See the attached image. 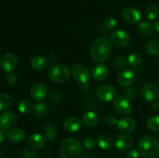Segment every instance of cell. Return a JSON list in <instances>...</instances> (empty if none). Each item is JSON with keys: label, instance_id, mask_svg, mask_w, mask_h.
Here are the masks:
<instances>
[{"label": "cell", "instance_id": "cell-5", "mask_svg": "<svg viewBox=\"0 0 159 158\" xmlns=\"http://www.w3.org/2000/svg\"><path fill=\"white\" fill-rule=\"evenodd\" d=\"M113 105L115 112L120 116H128L131 112V105L130 101L124 95H118L113 101Z\"/></svg>", "mask_w": 159, "mask_h": 158}, {"label": "cell", "instance_id": "cell-11", "mask_svg": "<svg viewBox=\"0 0 159 158\" xmlns=\"http://www.w3.org/2000/svg\"><path fill=\"white\" fill-rule=\"evenodd\" d=\"M134 139L133 136L127 133H123L119 135L115 139V146L120 151L127 150L133 147Z\"/></svg>", "mask_w": 159, "mask_h": 158}, {"label": "cell", "instance_id": "cell-14", "mask_svg": "<svg viewBox=\"0 0 159 158\" xmlns=\"http://www.w3.org/2000/svg\"><path fill=\"white\" fill-rule=\"evenodd\" d=\"M17 117L12 112L5 111L0 113V129L6 130L10 129L16 123Z\"/></svg>", "mask_w": 159, "mask_h": 158}, {"label": "cell", "instance_id": "cell-40", "mask_svg": "<svg viewBox=\"0 0 159 158\" xmlns=\"http://www.w3.org/2000/svg\"><path fill=\"white\" fill-rule=\"evenodd\" d=\"M6 136H7V134L6 133V132L4 131V129H0V143L3 142V141L6 140Z\"/></svg>", "mask_w": 159, "mask_h": 158}, {"label": "cell", "instance_id": "cell-2", "mask_svg": "<svg viewBox=\"0 0 159 158\" xmlns=\"http://www.w3.org/2000/svg\"><path fill=\"white\" fill-rule=\"evenodd\" d=\"M59 153L61 158H80L82 147L77 139L67 138L61 143Z\"/></svg>", "mask_w": 159, "mask_h": 158}, {"label": "cell", "instance_id": "cell-3", "mask_svg": "<svg viewBox=\"0 0 159 158\" xmlns=\"http://www.w3.org/2000/svg\"><path fill=\"white\" fill-rule=\"evenodd\" d=\"M138 151L144 157L154 158L159 154V142L152 136H144L140 139Z\"/></svg>", "mask_w": 159, "mask_h": 158}, {"label": "cell", "instance_id": "cell-45", "mask_svg": "<svg viewBox=\"0 0 159 158\" xmlns=\"http://www.w3.org/2000/svg\"><path fill=\"white\" fill-rule=\"evenodd\" d=\"M158 85H159V78H158Z\"/></svg>", "mask_w": 159, "mask_h": 158}, {"label": "cell", "instance_id": "cell-27", "mask_svg": "<svg viewBox=\"0 0 159 158\" xmlns=\"http://www.w3.org/2000/svg\"><path fill=\"white\" fill-rule=\"evenodd\" d=\"M146 51L152 56L159 55V40H153L146 45Z\"/></svg>", "mask_w": 159, "mask_h": 158}, {"label": "cell", "instance_id": "cell-26", "mask_svg": "<svg viewBox=\"0 0 159 158\" xmlns=\"http://www.w3.org/2000/svg\"><path fill=\"white\" fill-rule=\"evenodd\" d=\"M43 136L45 139L48 141H53L56 138V129L51 124H47L43 126Z\"/></svg>", "mask_w": 159, "mask_h": 158}, {"label": "cell", "instance_id": "cell-39", "mask_svg": "<svg viewBox=\"0 0 159 158\" xmlns=\"http://www.w3.org/2000/svg\"><path fill=\"white\" fill-rule=\"evenodd\" d=\"M127 158H139V153L136 150H130L126 153Z\"/></svg>", "mask_w": 159, "mask_h": 158}, {"label": "cell", "instance_id": "cell-10", "mask_svg": "<svg viewBox=\"0 0 159 158\" xmlns=\"http://www.w3.org/2000/svg\"><path fill=\"white\" fill-rule=\"evenodd\" d=\"M140 94L143 99L148 102H152L156 100L159 94V91L158 87L155 84L146 83L141 88Z\"/></svg>", "mask_w": 159, "mask_h": 158}, {"label": "cell", "instance_id": "cell-32", "mask_svg": "<svg viewBox=\"0 0 159 158\" xmlns=\"http://www.w3.org/2000/svg\"><path fill=\"white\" fill-rule=\"evenodd\" d=\"M127 64L131 67H136L141 64V57L137 53H131L127 56Z\"/></svg>", "mask_w": 159, "mask_h": 158}, {"label": "cell", "instance_id": "cell-35", "mask_svg": "<svg viewBox=\"0 0 159 158\" xmlns=\"http://www.w3.org/2000/svg\"><path fill=\"white\" fill-rule=\"evenodd\" d=\"M22 158H39V154L36 150L26 149L23 152Z\"/></svg>", "mask_w": 159, "mask_h": 158}, {"label": "cell", "instance_id": "cell-41", "mask_svg": "<svg viewBox=\"0 0 159 158\" xmlns=\"http://www.w3.org/2000/svg\"><path fill=\"white\" fill-rule=\"evenodd\" d=\"M152 108L153 109H158L159 108V102L156 100H154L152 102Z\"/></svg>", "mask_w": 159, "mask_h": 158}, {"label": "cell", "instance_id": "cell-24", "mask_svg": "<svg viewBox=\"0 0 159 158\" xmlns=\"http://www.w3.org/2000/svg\"><path fill=\"white\" fill-rule=\"evenodd\" d=\"M99 122V116L96 112L93 111L86 112L82 116V122L86 126L92 127L96 125Z\"/></svg>", "mask_w": 159, "mask_h": 158}, {"label": "cell", "instance_id": "cell-12", "mask_svg": "<svg viewBox=\"0 0 159 158\" xmlns=\"http://www.w3.org/2000/svg\"><path fill=\"white\" fill-rule=\"evenodd\" d=\"M123 17L127 23L136 25L141 20V13L136 8L133 6H127L123 10Z\"/></svg>", "mask_w": 159, "mask_h": 158}, {"label": "cell", "instance_id": "cell-29", "mask_svg": "<svg viewBox=\"0 0 159 158\" xmlns=\"http://www.w3.org/2000/svg\"><path fill=\"white\" fill-rule=\"evenodd\" d=\"M12 99L9 94H0V111H4L9 108L12 105Z\"/></svg>", "mask_w": 159, "mask_h": 158}, {"label": "cell", "instance_id": "cell-18", "mask_svg": "<svg viewBox=\"0 0 159 158\" xmlns=\"http://www.w3.org/2000/svg\"><path fill=\"white\" fill-rule=\"evenodd\" d=\"M44 136L40 133H34L30 135L27 139V143L30 147L34 150H40L43 148L46 144Z\"/></svg>", "mask_w": 159, "mask_h": 158}, {"label": "cell", "instance_id": "cell-7", "mask_svg": "<svg viewBox=\"0 0 159 158\" xmlns=\"http://www.w3.org/2000/svg\"><path fill=\"white\" fill-rule=\"evenodd\" d=\"M116 95V89L110 84H102L96 89V96L102 102H110Z\"/></svg>", "mask_w": 159, "mask_h": 158}, {"label": "cell", "instance_id": "cell-42", "mask_svg": "<svg viewBox=\"0 0 159 158\" xmlns=\"http://www.w3.org/2000/svg\"><path fill=\"white\" fill-rule=\"evenodd\" d=\"M153 26H154V29H155V31L159 32V20H156V21L154 23Z\"/></svg>", "mask_w": 159, "mask_h": 158}, {"label": "cell", "instance_id": "cell-1", "mask_svg": "<svg viewBox=\"0 0 159 158\" xmlns=\"http://www.w3.org/2000/svg\"><path fill=\"white\" fill-rule=\"evenodd\" d=\"M111 41L107 37H100L94 40L90 46L91 58L98 63L108 60L111 54Z\"/></svg>", "mask_w": 159, "mask_h": 158}, {"label": "cell", "instance_id": "cell-28", "mask_svg": "<svg viewBox=\"0 0 159 158\" xmlns=\"http://www.w3.org/2000/svg\"><path fill=\"white\" fill-rule=\"evenodd\" d=\"M34 111L38 117H44L49 112V107L45 102H39L35 105Z\"/></svg>", "mask_w": 159, "mask_h": 158}, {"label": "cell", "instance_id": "cell-36", "mask_svg": "<svg viewBox=\"0 0 159 158\" xmlns=\"http://www.w3.org/2000/svg\"><path fill=\"white\" fill-rule=\"evenodd\" d=\"M19 78L17 77L16 74H12V73H9L6 77V82L8 85H11V86H14L18 83Z\"/></svg>", "mask_w": 159, "mask_h": 158}, {"label": "cell", "instance_id": "cell-38", "mask_svg": "<svg viewBox=\"0 0 159 158\" xmlns=\"http://www.w3.org/2000/svg\"><path fill=\"white\" fill-rule=\"evenodd\" d=\"M105 121L107 122V125H111V126H113L115 125H117L118 120L116 119V117L113 115H108V116H106Z\"/></svg>", "mask_w": 159, "mask_h": 158}, {"label": "cell", "instance_id": "cell-6", "mask_svg": "<svg viewBox=\"0 0 159 158\" xmlns=\"http://www.w3.org/2000/svg\"><path fill=\"white\" fill-rule=\"evenodd\" d=\"M71 74L75 80L81 84H85L90 80L91 74L86 66L82 64H76L72 67Z\"/></svg>", "mask_w": 159, "mask_h": 158}, {"label": "cell", "instance_id": "cell-19", "mask_svg": "<svg viewBox=\"0 0 159 158\" xmlns=\"http://www.w3.org/2000/svg\"><path fill=\"white\" fill-rule=\"evenodd\" d=\"M118 82L123 87H128L133 85L136 80V76L133 71L130 70H124L118 75Z\"/></svg>", "mask_w": 159, "mask_h": 158}, {"label": "cell", "instance_id": "cell-25", "mask_svg": "<svg viewBox=\"0 0 159 158\" xmlns=\"http://www.w3.org/2000/svg\"><path fill=\"white\" fill-rule=\"evenodd\" d=\"M18 110L23 114H29L34 110V106L30 101L27 99H22L17 105Z\"/></svg>", "mask_w": 159, "mask_h": 158}, {"label": "cell", "instance_id": "cell-4", "mask_svg": "<svg viewBox=\"0 0 159 158\" xmlns=\"http://www.w3.org/2000/svg\"><path fill=\"white\" fill-rule=\"evenodd\" d=\"M48 76L55 83H64L70 78L71 72L68 67L61 64H52L48 68Z\"/></svg>", "mask_w": 159, "mask_h": 158}, {"label": "cell", "instance_id": "cell-16", "mask_svg": "<svg viewBox=\"0 0 159 158\" xmlns=\"http://www.w3.org/2000/svg\"><path fill=\"white\" fill-rule=\"evenodd\" d=\"M117 129L119 131L124 133H128L133 131L136 126V122L132 118L124 116L118 120Z\"/></svg>", "mask_w": 159, "mask_h": 158}, {"label": "cell", "instance_id": "cell-15", "mask_svg": "<svg viewBox=\"0 0 159 158\" xmlns=\"http://www.w3.org/2000/svg\"><path fill=\"white\" fill-rule=\"evenodd\" d=\"M63 127L68 133H76L82 128V122L75 116H70L65 119L63 122Z\"/></svg>", "mask_w": 159, "mask_h": 158}, {"label": "cell", "instance_id": "cell-13", "mask_svg": "<svg viewBox=\"0 0 159 158\" xmlns=\"http://www.w3.org/2000/svg\"><path fill=\"white\" fill-rule=\"evenodd\" d=\"M48 90L46 86L42 83H36L32 85L30 90V95L33 100L36 102H41L46 98Z\"/></svg>", "mask_w": 159, "mask_h": 158}, {"label": "cell", "instance_id": "cell-43", "mask_svg": "<svg viewBox=\"0 0 159 158\" xmlns=\"http://www.w3.org/2000/svg\"><path fill=\"white\" fill-rule=\"evenodd\" d=\"M48 60H49V61L51 62H54V60H56V57L54 55V54H51V55L49 56V57H48Z\"/></svg>", "mask_w": 159, "mask_h": 158}, {"label": "cell", "instance_id": "cell-8", "mask_svg": "<svg viewBox=\"0 0 159 158\" xmlns=\"http://www.w3.org/2000/svg\"><path fill=\"white\" fill-rule=\"evenodd\" d=\"M110 41L117 47H124L127 46L130 42V36L127 31L123 29L114 30L110 36Z\"/></svg>", "mask_w": 159, "mask_h": 158}, {"label": "cell", "instance_id": "cell-21", "mask_svg": "<svg viewBox=\"0 0 159 158\" xmlns=\"http://www.w3.org/2000/svg\"><path fill=\"white\" fill-rule=\"evenodd\" d=\"M138 29L139 33L144 37H152L155 33L153 24L150 21H147V20L141 21L138 24Z\"/></svg>", "mask_w": 159, "mask_h": 158}, {"label": "cell", "instance_id": "cell-31", "mask_svg": "<svg viewBox=\"0 0 159 158\" xmlns=\"http://www.w3.org/2000/svg\"><path fill=\"white\" fill-rule=\"evenodd\" d=\"M147 126L152 131H159V116L155 115L149 117L147 120Z\"/></svg>", "mask_w": 159, "mask_h": 158}, {"label": "cell", "instance_id": "cell-30", "mask_svg": "<svg viewBox=\"0 0 159 158\" xmlns=\"http://www.w3.org/2000/svg\"><path fill=\"white\" fill-rule=\"evenodd\" d=\"M159 13L158 7L156 5H151L145 9L144 15L147 20H154L157 18Z\"/></svg>", "mask_w": 159, "mask_h": 158}, {"label": "cell", "instance_id": "cell-37", "mask_svg": "<svg viewBox=\"0 0 159 158\" xmlns=\"http://www.w3.org/2000/svg\"><path fill=\"white\" fill-rule=\"evenodd\" d=\"M96 145V140L93 137H87L84 140V147L86 149H88V150H91V149L95 148Z\"/></svg>", "mask_w": 159, "mask_h": 158}, {"label": "cell", "instance_id": "cell-17", "mask_svg": "<svg viewBox=\"0 0 159 158\" xmlns=\"http://www.w3.org/2000/svg\"><path fill=\"white\" fill-rule=\"evenodd\" d=\"M109 74L108 67L103 64H96L93 68L91 72V75L95 81H101L105 80Z\"/></svg>", "mask_w": 159, "mask_h": 158}, {"label": "cell", "instance_id": "cell-9", "mask_svg": "<svg viewBox=\"0 0 159 158\" xmlns=\"http://www.w3.org/2000/svg\"><path fill=\"white\" fill-rule=\"evenodd\" d=\"M18 65L17 57L12 53H7L2 57L0 60V68L4 72L12 73Z\"/></svg>", "mask_w": 159, "mask_h": 158}, {"label": "cell", "instance_id": "cell-20", "mask_svg": "<svg viewBox=\"0 0 159 158\" xmlns=\"http://www.w3.org/2000/svg\"><path fill=\"white\" fill-rule=\"evenodd\" d=\"M30 65L33 69L37 71H41L46 69L48 65V60L43 55L37 54L33 57L30 60Z\"/></svg>", "mask_w": 159, "mask_h": 158}, {"label": "cell", "instance_id": "cell-33", "mask_svg": "<svg viewBox=\"0 0 159 158\" xmlns=\"http://www.w3.org/2000/svg\"><path fill=\"white\" fill-rule=\"evenodd\" d=\"M103 26L107 30H113L117 26V21L112 16H108L104 20Z\"/></svg>", "mask_w": 159, "mask_h": 158}, {"label": "cell", "instance_id": "cell-44", "mask_svg": "<svg viewBox=\"0 0 159 158\" xmlns=\"http://www.w3.org/2000/svg\"><path fill=\"white\" fill-rule=\"evenodd\" d=\"M158 102H159V94H158Z\"/></svg>", "mask_w": 159, "mask_h": 158}, {"label": "cell", "instance_id": "cell-34", "mask_svg": "<svg viewBox=\"0 0 159 158\" xmlns=\"http://www.w3.org/2000/svg\"><path fill=\"white\" fill-rule=\"evenodd\" d=\"M127 61L123 57H117L113 61V67L116 69H124L127 67Z\"/></svg>", "mask_w": 159, "mask_h": 158}, {"label": "cell", "instance_id": "cell-22", "mask_svg": "<svg viewBox=\"0 0 159 158\" xmlns=\"http://www.w3.org/2000/svg\"><path fill=\"white\" fill-rule=\"evenodd\" d=\"M25 133L20 128H12L8 132L7 138L10 142L14 143H21L24 139Z\"/></svg>", "mask_w": 159, "mask_h": 158}, {"label": "cell", "instance_id": "cell-23", "mask_svg": "<svg viewBox=\"0 0 159 158\" xmlns=\"http://www.w3.org/2000/svg\"><path fill=\"white\" fill-rule=\"evenodd\" d=\"M98 145L101 149L105 150H111L113 147V139L110 135L101 134L98 136L97 139Z\"/></svg>", "mask_w": 159, "mask_h": 158}]
</instances>
